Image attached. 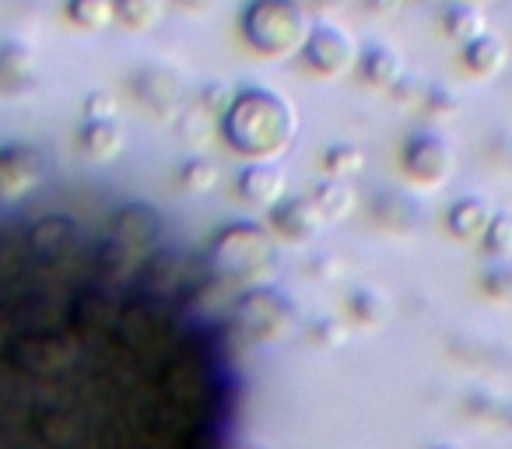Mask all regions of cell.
Here are the masks:
<instances>
[{
	"mask_svg": "<svg viewBox=\"0 0 512 449\" xmlns=\"http://www.w3.org/2000/svg\"><path fill=\"white\" fill-rule=\"evenodd\" d=\"M232 144L246 155H274L292 134V113L285 102L267 92H249L235 102L232 116L225 120Z\"/></svg>",
	"mask_w": 512,
	"mask_h": 449,
	"instance_id": "obj_1",
	"label": "cell"
},
{
	"mask_svg": "<svg viewBox=\"0 0 512 449\" xmlns=\"http://www.w3.org/2000/svg\"><path fill=\"white\" fill-rule=\"evenodd\" d=\"M214 264L228 278H253L256 271H264L274 257L271 236L256 225H232V229L218 232L214 239Z\"/></svg>",
	"mask_w": 512,
	"mask_h": 449,
	"instance_id": "obj_2",
	"label": "cell"
},
{
	"mask_svg": "<svg viewBox=\"0 0 512 449\" xmlns=\"http://www.w3.org/2000/svg\"><path fill=\"white\" fill-rule=\"evenodd\" d=\"M246 32L260 50H288L302 36V15L288 0H260L246 15Z\"/></svg>",
	"mask_w": 512,
	"mask_h": 449,
	"instance_id": "obj_3",
	"label": "cell"
},
{
	"mask_svg": "<svg viewBox=\"0 0 512 449\" xmlns=\"http://www.w3.org/2000/svg\"><path fill=\"white\" fill-rule=\"evenodd\" d=\"M235 330L249 341H278L292 327V309L281 295L256 292L235 306Z\"/></svg>",
	"mask_w": 512,
	"mask_h": 449,
	"instance_id": "obj_4",
	"label": "cell"
},
{
	"mask_svg": "<svg viewBox=\"0 0 512 449\" xmlns=\"http://www.w3.org/2000/svg\"><path fill=\"white\" fill-rule=\"evenodd\" d=\"M162 239V218L148 204H127L113 214V243L127 246L141 260L151 257V250Z\"/></svg>",
	"mask_w": 512,
	"mask_h": 449,
	"instance_id": "obj_5",
	"label": "cell"
},
{
	"mask_svg": "<svg viewBox=\"0 0 512 449\" xmlns=\"http://www.w3.org/2000/svg\"><path fill=\"white\" fill-rule=\"evenodd\" d=\"M43 172V158L29 144H11L0 151V197H22L36 186Z\"/></svg>",
	"mask_w": 512,
	"mask_h": 449,
	"instance_id": "obj_6",
	"label": "cell"
},
{
	"mask_svg": "<svg viewBox=\"0 0 512 449\" xmlns=\"http://www.w3.org/2000/svg\"><path fill=\"white\" fill-rule=\"evenodd\" d=\"M407 172H411L414 179H421V183H442V179L449 176V169H453V155H449V148L442 141H435V137H421V141H414L411 148H407Z\"/></svg>",
	"mask_w": 512,
	"mask_h": 449,
	"instance_id": "obj_7",
	"label": "cell"
},
{
	"mask_svg": "<svg viewBox=\"0 0 512 449\" xmlns=\"http://www.w3.org/2000/svg\"><path fill=\"white\" fill-rule=\"evenodd\" d=\"M320 211L313 207V200H285L281 207H274V229L285 239L306 243L320 232Z\"/></svg>",
	"mask_w": 512,
	"mask_h": 449,
	"instance_id": "obj_8",
	"label": "cell"
},
{
	"mask_svg": "<svg viewBox=\"0 0 512 449\" xmlns=\"http://www.w3.org/2000/svg\"><path fill=\"white\" fill-rule=\"evenodd\" d=\"M78 246V229L71 218H43L32 229V250L46 260L71 257V250Z\"/></svg>",
	"mask_w": 512,
	"mask_h": 449,
	"instance_id": "obj_9",
	"label": "cell"
},
{
	"mask_svg": "<svg viewBox=\"0 0 512 449\" xmlns=\"http://www.w3.org/2000/svg\"><path fill=\"white\" fill-rule=\"evenodd\" d=\"M306 53H309V64H313L316 71L337 74V71H344L351 60V39L334 29H320V32H313Z\"/></svg>",
	"mask_w": 512,
	"mask_h": 449,
	"instance_id": "obj_10",
	"label": "cell"
},
{
	"mask_svg": "<svg viewBox=\"0 0 512 449\" xmlns=\"http://www.w3.org/2000/svg\"><path fill=\"white\" fill-rule=\"evenodd\" d=\"M239 193L256 207H271L285 197V176L271 165H253V169L242 172Z\"/></svg>",
	"mask_w": 512,
	"mask_h": 449,
	"instance_id": "obj_11",
	"label": "cell"
},
{
	"mask_svg": "<svg viewBox=\"0 0 512 449\" xmlns=\"http://www.w3.org/2000/svg\"><path fill=\"white\" fill-rule=\"evenodd\" d=\"M144 267V285H148V292L155 295H169L172 288H179L186 281V271H183V260L172 257V253H151L148 264Z\"/></svg>",
	"mask_w": 512,
	"mask_h": 449,
	"instance_id": "obj_12",
	"label": "cell"
},
{
	"mask_svg": "<svg viewBox=\"0 0 512 449\" xmlns=\"http://www.w3.org/2000/svg\"><path fill=\"white\" fill-rule=\"evenodd\" d=\"M488 225H491V211H488V204H484V200H477V197L460 200V204L449 211V229H453L460 239L484 236V232H488Z\"/></svg>",
	"mask_w": 512,
	"mask_h": 449,
	"instance_id": "obj_13",
	"label": "cell"
},
{
	"mask_svg": "<svg viewBox=\"0 0 512 449\" xmlns=\"http://www.w3.org/2000/svg\"><path fill=\"white\" fill-rule=\"evenodd\" d=\"M309 200H313V207L320 211L323 221L344 218V214L351 211V204H355V200H351V190H348V186H341V183H323Z\"/></svg>",
	"mask_w": 512,
	"mask_h": 449,
	"instance_id": "obj_14",
	"label": "cell"
},
{
	"mask_svg": "<svg viewBox=\"0 0 512 449\" xmlns=\"http://www.w3.org/2000/svg\"><path fill=\"white\" fill-rule=\"evenodd\" d=\"M85 148L92 151L95 158H109V155H116V148H120V130H116V123H109V120H95L92 127L85 130Z\"/></svg>",
	"mask_w": 512,
	"mask_h": 449,
	"instance_id": "obj_15",
	"label": "cell"
},
{
	"mask_svg": "<svg viewBox=\"0 0 512 449\" xmlns=\"http://www.w3.org/2000/svg\"><path fill=\"white\" fill-rule=\"evenodd\" d=\"M467 64L474 67V71H481V74L498 71V67H502V43H498V39H491V36L474 39V43H470V50H467Z\"/></svg>",
	"mask_w": 512,
	"mask_h": 449,
	"instance_id": "obj_16",
	"label": "cell"
},
{
	"mask_svg": "<svg viewBox=\"0 0 512 449\" xmlns=\"http://www.w3.org/2000/svg\"><path fill=\"white\" fill-rule=\"evenodd\" d=\"M484 250L491 257H509L512 253V214H495L484 232Z\"/></svg>",
	"mask_w": 512,
	"mask_h": 449,
	"instance_id": "obj_17",
	"label": "cell"
},
{
	"mask_svg": "<svg viewBox=\"0 0 512 449\" xmlns=\"http://www.w3.org/2000/svg\"><path fill=\"white\" fill-rule=\"evenodd\" d=\"M113 11L127 25H148L158 15V0H116Z\"/></svg>",
	"mask_w": 512,
	"mask_h": 449,
	"instance_id": "obj_18",
	"label": "cell"
},
{
	"mask_svg": "<svg viewBox=\"0 0 512 449\" xmlns=\"http://www.w3.org/2000/svg\"><path fill=\"white\" fill-rule=\"evenodd\" d=\"M71 18L78 25L95 29L109 18V0H71Z\"/></svg>",
	"mask_w": 512,
	"mask_h": 449,
	"instance_id": "obj_19",
	"label": "cell"
},
{
	"mask_svg": "<svg viewBox=\"0 0 512 449\" xmlns=\"http://www.w3.org/2000/svg\"><path fill=\"white\" fill-rule=\"evenodd\" d=\"M355 316H358L362 323H369V327H379V323L386 320V302L379 299L376 292L358 295V299H355Z\"/></svg>",
	"mask_w": 512,
	"mask_h": 449,
	"instance_id": "obj_20",
	"label": "cell"
},
{
	"mask_svg": "<svg viewBox=\"0 0 512 449\" xmlns=\"http://www.w3.org/2000/svg\"><path fill=\"white\" fill-rule=\"evenodd\" d=\"M183 183H186V190H211L214 186V165L211 162H190L183 169Z\"/></svg>",
	"mask_w": 512,
	"mask_h": 449,
	"instance_id": "obj_21",
	"label": "cell"
},
{
	"mask_svg": "<svg viewBox=\"0 0 512 449\" xmlns=\"http://www.w3.org/2000/svg\"><path fill=\"white\" fill-rule=\"evenodd\" d=\"M456 25V36H484V18L477 15V11H470V8H460V11H453L449 15V29Z\"/></svg>",
	"mask_w": 512,
	"mask_h": 449,
	"instance_id": "obj_22",
	"label": "cell"
},
{
	"mask_svg": "<svg viewBox=\"0 0 512 449\" xmlns=\"http://www.w3.org/2000/svg\"><path fill=\"white\" fill-rule=\"evenodd\" d=\"M327 169L330 172H358L362 169V151L358 148H334L327 155Z\"/></svg>",
	"mask_w": 512,
	"mask_h": 449,
	"instance_id": "obj_23",
	"label": "cell"
},
{
	"mask_svg": "<svg viewBox=\"0 0 512 449\" xmlns=\"http://www.w3.org/2000/svg\"><path fill=\"white\" fill-rule=\"evenodd\" d=\"M400 71V64L390 57V53H372L369 60H365V74H372L376 81H393Z\"/></svg>",
	"mask_w": 512,
	"mask_h": 449,
	"instance_id": "obj_24",
	"label": "cell"
},
{
	"mask_svg": "<svg viewBox=\"0 0 512 449\" xmlns=\"http://www.w3.org/2000/svg\"><path fill=\"white\" fill-rule=\"evenodd\" d=\"M435 449H460V446H435Z\"/></svg>",
	"mask_w": 512,
	"mask_h": 449,
	"instance_id": "obj_25",
	"label": "cell"
},
{
	"mask_svg": "<svg viewBox=\"0 0 512 449\" xmlns=\"http://www.w3.org/2000/svg\"><path fill=\"white\" fill-rule=\"evenodd\" d=\"M320 4H337V0H320Z\"/></svg>",
	"mask_w": 512,
	"mask_h": 449,
	"instance_id": "obj_26",
	"label": "cell"
}]
</instances>
